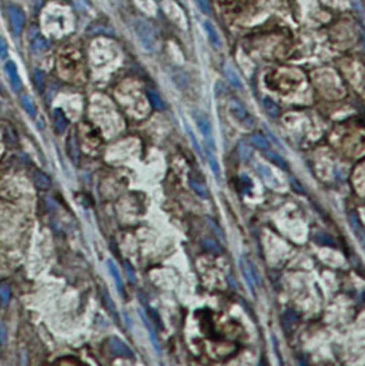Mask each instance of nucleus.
Returning a JSON list of instances; mask_svg holds the SVG:
<instances>
[{
  "instance_id": "obj_1",
  "label": "nucleus",
  "mask_w": 365,
  "mask_h": 366,
  "mask_svg": "<svg viewBox=\"0 0 365 366\" xmlns=\"http://www.w3.org/2000/svg\"><path fill=\"white\" fill-rule=\"evenodd\" d=\"M231 111H232V116L235 117L240 125L246 126V128H249V129H251V128L255 125V121L253 120V117L249 114V111L246 110L243 106L239 105L238 102H234V103L231 105Z\"/></svg>"
},
{
  "instance_id": "obj_2",
  "label": "nucleus",
  "mask_w": 365,
  "mask_h": 366,
  "mask_svg": "<svg viewBox=\"0 0 365 366\" xmlns=\"http://www.w3.org/2000/svg\"><path fill=\"white\" fill-rule=\"evenodd\" d=\"M9 18H10L11 28L14 30L15 35H20L21 30L25 24V15L18 9V7H10L9 9Z\"/></svg>"
},
{
  "instance_id": "obj_3",
  "label": "nucleus",
  "mask_w": 365,
  "mask_h": 366,
  "mask_svg": "<svg viewBox=\"0 0 365 366\" xmlns=\"http://www.w3.org/2000/svg\"><path fill=\"white\" fill-rule=\"evenodd\" d=\"M258 170H260V173L262 174V177L265 178V181H268L269 186L273 187L277 186V180H276V177L273 176V173L270 171V169H268V167L264 165H258Z\"/></svg>"
},
{
  "instance_id": "obj_4",
  "label": "nucleus",
  "mask_w": 365,
  "mask_h": 366,
  "mask_svg": "<svg viewBox=\"0 0 365 366\" xmlns=\"http://www.w3.org/2000/svg\"><path fill=\"white\" fill-rule=\"evenodd\" d=\"M205 29L207 32V35H209V39H210L211 44L215 45V47H220V37L218 35L215 33L214 28L209 24V22H205Z\"/></svg>"
},
{
  "instance_id": "obj_5",
  "label": "nucleus",
  "mask_w": 365,
  "mask_h": 366,
  "mask_svg": "<svg viewBox=\"0 0 365 366\" xmlns=\"http://www.w3.org/2000/svg\"><path fill=\"white\" fill-rule=\"evenodd\" d=\"M225 74H227V77H228V80H230V82L232 84V85L236 86V88H242V81H240L239 75L236 74V71L234 70V69L227 67Z\"/></svg>"
},
{
  "instance_id": "obj_6",
  "label": "nucleus",
  "mask_w": 365,
  "mask_h": 366,
  "mask_svg": "<svg viewBox=\"0 0 365 366\" xmlns=\"http://www.w3.org/2000/svg\"><path fill=\"white\" fill-rule=\"evenodd\" d=\"M264 107H265V110L269 113L270 117H277L279 116V106L276 105L275 102L270 101V99H264Z\"/></svg>"
},
{
  "instance_id": "obj_7",
  "label": "nucleus",
  "mask_w": 365,
  "mask_h": 366,
  "mask_svg": "<svg viewBox=\"0 0 365 366\" xmlns=\"http://www.w3.org/2000/svg\"><path fill=\"white\" fill-rule=\"evenodd\" d=\"M251 141H253V143L255 144V147H258L260 150H262V151L269 150V144H268V141H266V139L264 137V136H261V135L251 136Z\"/></svg>"
},
{
  "instance_id": "obj_8",
  "label": "nucleus",
  "mask_w": 365,
  "mask_h": 366,
  "mask_svg": "<svg viewBox=\"0 0 365 366\" xmlns=\"http://www.w3.org/2000/svg\"><path fill=\"white\" fill-rule=\"evenodd\" d=\"M265 154L269 156L270 161L275 162L276 165L279 166V167H281V169H287V163H285V161L283 159V158H281V156H279L277 154H275L273 151H270V150H266Z\"/></svg>"
},
{
  "instance_id": "obj_9",
  "label": "nucleus",
  "mask_w": 365,
  "mask_h": 366,
  "mask_svg": "<svg viewBox=\"0 0 365 366\" xmlns=\"http://www.w3.org/2000/svg\"><path fill=\"white\" fill-rule=\"evenodd\" d=\"M9 71H10V75H11V80H13V84H14L15 86L18 85V78H17V73H15V67L13 63H9Z\"/></svg>"
},
{
  "instance_id": "obj_10",
  "label": "nucleus",
  "mask_w": 365,
  "mask_h": 366,
  "mask_svg": "<svg viewBox=\"0 0 365 366\" xmlns=\"http://www.w3.org/2000/svg\"><path fill=\"white\" fill-rule=\"evenodd\" d=\"M239 152H240V155H242V158H243V159H247V158L250 156V150H249V147L243 146V144H240Z\"/></svg>"
},
{
  "instance_id": "obj_11",
  "label": "nucleus",
  "mask_w": 365,
  "mask_h": 366,
  "mask_svg": "<svg viewBox=\"0 0 365 366\" xmlns=\"http://www.w3.org/2000/svg\"><path fill=\"white\" fill-rule=\"evenodd\" d=\"M209 163H210L211 166V169H213V171H214L215 174H218V163H217V161H215V158L213 155H209Z\"/></svg>"
},
{
  "instance_id": "obj_12",
  "label": "nucleus",
  "mask_w": 365,
  "mask_h": 366,
  "mask_svg": "<svg viewBox=\"0 0 365 366\" xmlns=\"http://www.w3.org/2000/svg\"><path fill=\"white\" fill-rule=\"evenodd\" d=\"M7 55V44L6 41L0 37V58H5Z\"/></svg>"
},
{
  "instance_id": "obj_13",
  "label": "nucleus",
  "mask_w": 365,
  "mask_h": 366,
  "mask_svg": "<svg viewBox=\"0 0 365 366\" xmlns=\"http://www.w3.org/2000/svg\"><path fill=\"white\" fill-rule=\"evenodd\" d=\"M198 3H199V6L203 9V10H206V5H205V0H196Z\"/></svg>"
}]
</instances>
